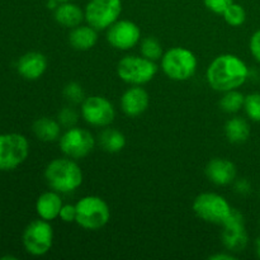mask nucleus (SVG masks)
<instances>
[{
	"instance_id": "obj_37",
	"label": "nucleus",
	"mask_w": 260,
	"mask_h": 260,
	"mask_svg": "<svg viewBox=\"0 0 260 260\" xmlns=\"http://www.w3.org/2000/svg\"><path fill=\"white\" fill-rule=\"evenodd\" d=\"M259 193H260V190H259Z\"/></svg>"
},
{
	"instance_id": "obj_34",
	"label": "nucleus",
	"mask_w": 260,
	"mask_h": 260,
	"mask_svg": "<svg viewBox=\"0 0 260 260\" xmlns=\"http://www.w3.org/2000/svg\"><path fill=\"white\" fill-rule=\"evenodd\" d=\"M255 250H256V255L260 258V238L256 239L255 241Z\"/></svg>"
},
{
	"instance_id": "obj_16",
	"label": "nucleus",
	"mask_w": 260,
	"mask_h": 260,
	"mask_svg": "<svg viewBox=\"0 0 260 260\" xmlns=\"http://www.w3.org/2000/svg\"><path fill=\"white\" fill-rule=\"evenodd\" d=\"M48 61L43 53L36 52H27L18 60L17 70L22 78L25 80H37L47 70Z\"/></svg>"
},
{
	"instance_id": "obj_27",
	"label": "nucleus",
	"mask_w": 260,
	"mask_h": 260,
	"mask_svg": "<svg viewBox=\"0 0 260 260\" xmlns=\"http://www.w3.org/2000/svg\"><path fill=\"white\" fill-rule=\"evenodd\" d=\"M63 96L71 104L83 103V101L85 99V94H84L83 88L78 83L66 84L65 88H63Z\"/></svg>"
},
{
	"instance_id": "obj_21",
	"label": "nucleus",
	"mask_w": 260,
	"mask_h": 260,
	"mask_svg": "<svg viewBox=\"0 0 260 260\" xmlns=\"http://www.w3.org/2000/svg\"><path fill=\"white\" fill-rule=\"evenodd\" d=\"M250 135V124L243 117H233L226 122L225 136L231 144H244L248 141Z\"/></svg>"
},
{
	"instance_id": "obj_32",
	"label": "nucleus",
	"mask_w": 260,
	"mask_h": 260,
	"mask_svg": "<svg viewBox=\"0 0 260 260\" xmlns=\"http://www.w3.org/2000/svg\"><path fill=\"white\" fill-rule=\"evenodd\" d=\"M235 190L239 194L246 196L251 192V184L248 179H240L235 182Z\"/></svg>"
},
{
	"instance_id": "obj_18",
	"label": "nucleus",
	"mask_w": 260,
	"mask_h": 260,
	"mask_svg": "<svg viewBox=\"0 0 260 260\" xmlns=\"http://www.w3.org/2000/svg\"><path fill=\"white\" fill-rule=\"evenodd\" d=\"M53 18L56 23L71 29L80 25L83 20H85V13L78 4L71 3L70 0V2L60 3L56 7V9L53 10Z\"/></svg>"
},
{
	"instance_id": "obj_25",
	"label": "nucleus",
	"mask_w": 260,
	"mask_h": 260,
	"mask_svg": "<svg viewBox=\"0 0 260 260\" xmlns=\"http://www.w3.org/2000/svg\"><path fill=\"white\" fill-rule=\"evenodd\" d=\"M222 17L225 22L231 27H240L246 20V10L243 5L234 2L229 5L228 9L222 13Z\"/></svg>"
},
{
	"instance_id": "obj_30",
	"label": "nucleus",
	"mask_w": 260,
	"mask_h": 260,
	"mask_svg": "<svg viewBox=\"0 0 260 260\" xmlns=\"http://www.w3.org/2000/svg\"><path fill=\"white\" fill-rule=\"evenodd\" d=\"M58 217H60L61 221L65 223L76 222V206L70 205V203L63 205L62 208H61Z\"/></svg>"
},
{
	"instance_id": "obj_4",
	"label": "nucleus",
	"mask_w": 260,
	"mask_h": 260,
	"mask_svg": "<svg viewBox=\"0 0 260 260\" xmlns=\"http://www.w3.org/2000/svg\"><path fill=\"white\" fill-rule=\"evenodd\" d=\"M76 223L88 231L103 229L111 220V210L103 198L85 196L76 202Z\"/></svg>"
},
{
	"instance_id": "obj_8",
	"label": "nucleus",
	"mask_w": 260,
	"mask_h": 260,
	"mask_svg": "<svg viewBox=\"0 0 260 260\" xmlns=\"http://www.w3.org/2000/svg\"><path fill=\"white\" fill-rule=\"evenodd\" d=\"M25 251L33 256L46 255L53 245V229L50 221L33 220L27 225L22 236Z\"/></svg>"
},
{
	"instance_id": "obj_31",
	"label": "nucleus",
	"mask_w": 260,
	"mask_h": 260,
	"mask_svg": "<svg viewBox=\"0 0 260 260\" xmlns=\"http://www.w3.org/2000/svg\"><path fill=\"white\" fill-rule=\"evenodd\" d=\"M249 50L256 62L260 63V28L251 35L249 41Z\"/></svg>"
},
{
	"instance_id": "obj_10",
	"label": "nucleus",
	"mask_w": 260,
	"mask_h": 260,
	"mask_svg": "<svg viewBox=\"0 0 260 260\" xmlns=\"http://www.w3.org/2000/svg\"><path fill=\"white\" fill-rule=\"evenodd\" d=\"M85 22L96 30L108 29L119 19L122 13L121 0H89L85 9Z\"/></svg>"
},
{
	"instance_id": "obj_7",
	"label": "nucleus",
	"mask_w": 260,
	"mask_h": 260,
	"mask_svg": "<svg viewBox=\"0 0 260 260\" xmlns=\"http://www.w3.org/2000/svg\"><path fill=\"white\" fill-rule=\"evenodd\" d=\"M29 155V142L20 134L0 135V170L10 172L17 169Z\"/></svg>"
},
{
	"instance_id": "obj_1",
	"label": "nucleus",
	"mask_w": 260,
	"mask_h": 260,
	"mask_svg": "<svg viewBox=\"0 0 260 260\" xmlns=\"http://www.w3.org/2000/svg\"><path fill=\"white\" fill-rule=\"evenodd\" d=\"M248 65L233 53H222L213 58L206 71L207 83L213 90L225 93L241 88L249 79Z\"/></svg>"
},
{
	"instance_id": "obj_24",
	"label": "nucleus",
	"mask_w": 260,
	"mask_h": 260,
	"mask_svg": "<svg viewBox=\"0 0 260 260\" xmlns=\"http://www.w3.org/2000/svg\"><path fill=\"white\" fill-rule=\"evenodd\" d=\"M140 52L144 57L152 61L161 60L162 55H164L161 43L155 37H146L140 41Z\"/></svg>"
},
{
	"instance_id": "obj_29",
	"label": "nucleus",
	"mask_w": 260,
	"mask_h": 260,
	"mask_svg": "<svg viewBox=\"0 0 260 260\" xmlns=\"http://www.w3.org/2000/svg\"><path fill=\"white\" fill-rule=\"evenodd\" d=\"M205 7L215 14H221L228 9L229 5L234 3V0H203Z\"/></svg>"
},
{
	"instance_id": "obj_28",
	"label": "nucleus",
	"mask_w": 260,
	"mask_h": 260,
	"mask_svg": "<svg viewBox=\"0 0 260 260\" xmlns=\"http://www.w3.org/2000/svg\"><path fill=\"white\" fill-rule=\"evenodd\" d=\"M57 121L60 122V124L62 127L70 128V127L75 126L76 122H78V113L71 107H65V108H62L58 112Z\"/></svg>"
},
{
	"instance_id": "obj_19",
	"label": "nucleus",
	"mask_w": 260,
	"mask_h": 260,
	"mask_svg": "<svg viewBox=\"0 0 260 260\" xmlns=\"http://www.w3.org/2000/svg\"><path fill=\"white\" fill-rule=\"evenodd\" d=\"M98 42V30L91 25H78L71 28L69 33V43L76 51H89Z\"/></svg>"
},
{
	"instance_id": "obj_11",
	"label": "nucleus",
	"mask_w": 260,
	"mask_h": 260,
	"mask_svg": "<svg viewBox=\"0 0 260 260\" xmlns=\"http://www.w3.org/2000/svg\"><path fill=\"white\" fill-rule=\"evenodd\" d=\"M81 117L93 127H108L116 118L113 104L102 95L88 96L81 103Z\"/></svg>"
},
{
	"instance_id": "obj_6",
	"label": "nucleus",
	"mask_w": 260,
	"mask_h": 260,
	"mask_svg": "<svg viewBox=\"0 0 260 260\" xmlns=\"http://www.w3.org/2000/svg\"><path fill=\"white\" fill-rule=\"evenodd\" d=\"M192 208L194 215L202 221L221 226L225 223L233 211V207L223 196L213 192L198 194L193 201Z\"/></svg>"
},
{
	"instance_id": "obj_36",
	"label": "nucleus",
	"mask_w": 260,
	"mask_h": 260,
	"mask_svg": "<svg viewBox=\"0 0 260 260\" xmlns=\"http://www.w3.org/2000/svg\"><path fill=\"white\" fill-rule=\"evenodd\" d=\"M53 2H56V3H58V4H60V3H65V2H70V0H53Z\"/></svg>"
},
{
	"instance_id": "obj_3",
	"label": "nucleus",
	"mask_w": 260,
	"mask_h": 260,
	"mask_svg": "<svg viewBox=\"0 0 260 260\" xmlns=\"http://www.w3.org/2000/svg\"><path fill=\"white\" fill-rule=\"evenodd\" d=\"M198 61L194 53L185 47H172L161 57V70L170 80L187 81L194 76Z\"/></svg>"
},
{
	"instance_id": "obj_14",
	"label": "nucleus",
	"mask_w": 260,
	"mask_h": 260,
	"mask_svg": "<svg viewBox=\"0 0 260 260\" xmlns=\"http://www.w3.org/2000/svg\"><path fill=\"white\" fill-rule=\"evenodd\" d=\"M206 177L211 183L218 187L233 184L236 180L238 169L231 160L223 157H215L206 165Z\"/></svg>"
},
{
	"instance_id": "obj_33",
	"label": "nucleus",
	"mask_w": 260,
	"mask_h": 260,
	"mask_svg": "<svg viewBox=\"0 0 260 260\" xmlns=\"http://www.w3.org/2000/svg\"><path fill=\"white\" fill-rule=\"evenodd\" d=\"M208 259L210 260H236L238 259V256H236L234 253H231V251L226 250V253L212 254V255L208 256Z\"/></svg>"
},
{
	"instance_id": "obj_13",
	"label": "nucleus",
	"mask_w": 260,
	"mask_h": 260,
	"mask_svg": "<svg viewBox=\"0 0 260 260\" xmlns=\"http://www.w3.org/2000/svg\"><path fill=\"white\" fill-rule=\"evenodd\" d=\"M107 41L113 48L128 51L141 41V29L135 22L128 19H118L107 29Z\"/></svg>"
},
{
	"instance_id": "obj_2",
	"label": "nucleus",
	"mask_w": 260,
	"mask_h": 260,
	"mask_svg": "<svg viewBox=\"0 0 260 260\" xmlns=\"http://www.w3.org/2000/svg\"><path fill=\"white\" fill-rule=\"evenodd\" d=\"M45 179L51 189L58 193H71L83 184L84 174L76 160L63 156L48 162Z\"/></svg>"
},
{
	"instance_id": "obj_9",
	"label": "nucleus",
	"mask_w": 260,
	"mask_h": 260,
	"mask_svg": "<svg viewBox=\"0 0 260 260\" xmlns=\"http://www.w3.org/2000/svg\"><path fill=\"white\" fill-rule=\"evenodd\" d=\"M93 134L78 126L70 127L58 139V146L65 156L74 160H80L88 156L95 147Z\"/></svg>"
},
{
	"instance_id": "obj_35",
	"label": "nucleus",
	"mask_w": 260,
	"mask_h": 260,
	"mask_svg": "<svg viewBox=\"0 0 260 260\" xmlns=\"http://www.w3.org/2000/svg\"><path fill=\"white\" fill-rule=\"evenodd\" d=\"M3 260H7V259H12V260H17V258H15V256H12V255H5V256H3L2 258Z\"/></svg>"
},
{
	"instance_id": "obj_26",
	"label": "nucleus",
	"mask_w": 260,
	"mask_h": 260,
	"mask_svg": "<svg viewBox=\"0 0 260 260\" xmlns=\"http://www.w3.org/2000/svg\"><path fill=\"white\" fill-rule=\"evenodd\" d=\"M243 109L250 121L260 122V93L256 91L245 95Z\"/></svg>"
},
{
	"instance_id": "obj_17",
	"label": "nucleus",
	"mask_w": 260,
	"mask_h": 260,
	"mask_svg": "<svg viewBox=\"0 0 260 260\" xmlns=\"http://www.w3.org/2000/svg\"><path fill=\"white\" fill-rule=\"evenodd\" d=\"M63 202L60 193L56 190H48L42 193L36 201V212L38 217L46 221H53L58 217Z\"/></svg>"
},
{
	"instance_id": "obj_20",
	"label": "nucleus",
	"mask_w": 260,
	"mask_h": 260,
	"mask_svg": "<svg viewBox=\"0 0 260 260\" xmlns=\"http://www.w3.org/2000/svg\"><path fill=\"white\" fill-rule=\"evenodd\" d=\"M61 124L57 119L51 117H41L36 119L32 126L35 136L42 142L57 141L61 136Z\"/></svg>"
},
{
	"instance_id": "obj_5",
	"label": "nucleus",
	"mask_w": 260,
	"mask_h": 260,
	"mask_svg": "<svg viewBox=\"0 0 260 260\" xmlns=\"http://www.w3.org/2000/svg\"><path fill=\"white\" fill-rule=\"evenodd\" d=\"M156 61L144 56L127 55L117 63V75L129 85H145L150 83L157 74Z\"/></svg>"
},
{
	"instance_id": "obj_23",
	"label": "nucleus",
	"mask_w": 260,
	"mask_h": 260,
	"mask_svg": "<svg viewBox=\"0 0 260 260\" xmlns=\"http://www.w3.org/2000/svg\"><path fill=\"white\" fill-rule=\"evenodd\" d=\"M223 95L221 96L220 102H218V106L226 113H238L241 109L244 108V102H245V95H244L241 91H239V89L235 90H229L222 93Z\"/></svg>"
},
{
	"instance_id": "obj_22",
	"label": "nucleus",
	"mask_w": 260,
	"mask_h": 260,
	"mask_svg": "<svg viewBox=\"0 0 260 260\" xmlns=\"http://www.w3.org/2000/svg\"><path fill=\"white\" fill-rule=\"evenodd\" d=\"M98 144L106 152L116 154L126 146V136L116 128H104L98 136Z\"/></svg>"
},
{
	"instance_id": "obj_15",
	"label": "nucleus",
	"mask_w": 260,
	"mask_h": 260,
	"mask_svg": "<svg viewBox=\"0 0 260 260\" xmlns=\"http://www.w3.org/2000/svg\"><path fill=\"white\" fill-rule=\"evenodd\" d=\"M121 109L126 116L139 117L149 108V93L142 88V85H131L121 96Z\"/></svg>"
},
{
	"instance_id": "obj_12",
	"label": "nucleus",
	"mask_w": 260,
	"mask_h": 260,
	"mask_svg": "<svg viewBox=\"0 0 260 260\" xmlns=\"http://www.w3.org/2000/svg\"><path fill=\"white\" fill-rule=\"evenodd\" d=\"M222 243L231 253H241L249 243V236L245 230V221L240 211L233 208L230 216L222 225Z\"/></svg>"
}]
</instances>
